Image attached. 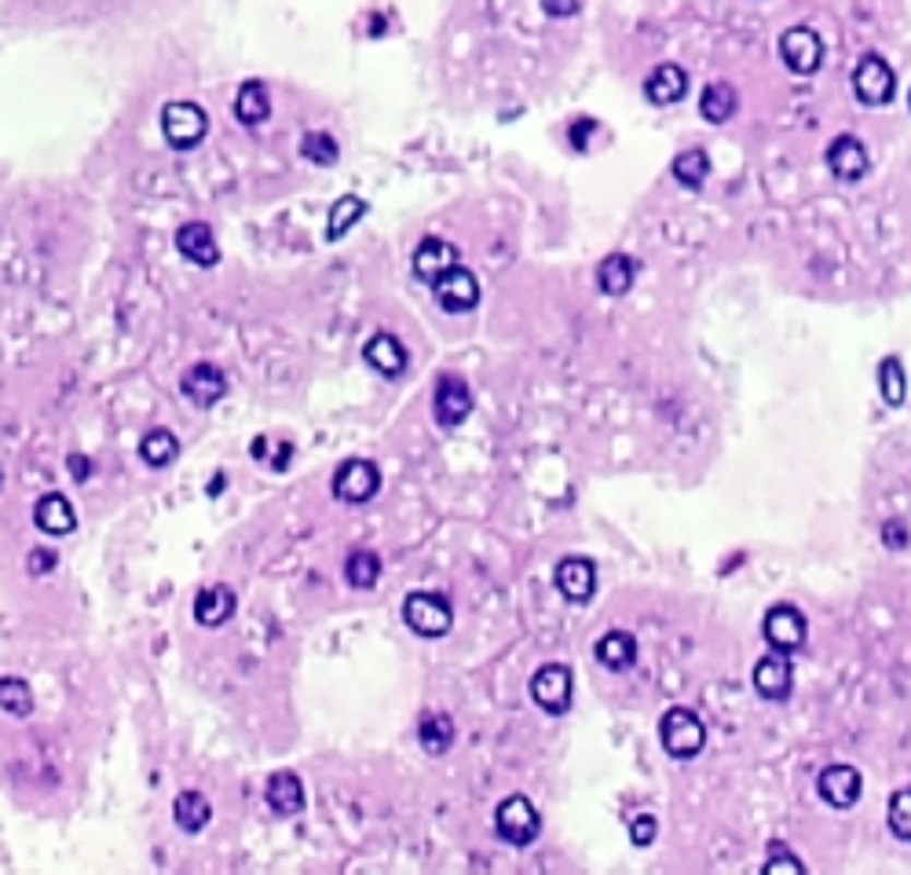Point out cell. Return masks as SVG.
I'll return each instance as SVG.
<instances>
[{
    "label": "cell",
    "instance_id": "obj_41",
    "mask_svg": "<svg viewBox=\"0 0 911 875\" xmlns=\"http://www.w3.org/2000/svg\"><path fill=\"white\" fill-rule=\"evenodd\" d=\"M908 524L904 520H886V528H883V543L889 546V549H904L908 546Z\"/></svg>",
    "mask_w": 911,
    "mask_h": 875
},
{
    "label": "cell",
    "instance_id": "obj_18",
    "mask_svg": "<svg viewBox=\"0 0 911 875\" xmlns=\"http://www.w3.org/2000/svg\"><path fill=\"white\" fill-rule=\"evenodd\" d=\"M553 582H557V590L571 604H585L596 590V568H593V560H585V557H568V560H560L557 571H553Z\"/></svg>",
    "mask_w": 911,
    "mask_h": 875
},
{
    "label": "cell",
    "instance_id": "obj_1",
    "mask_svg": "<svg viewBox=\"0 0 911 875\" xmlns=\"http://www.w3.org/2000/svg\"><path fill=\"white\" fill-rule=\"evenodd\" d=\"M659 740H663V752L670 758L693 762L707 744V725L699 722V714L688 711V707H670V711L659 718Z\"/></svg>",
    "mask_w": 911,
    "mask_h": 875
},
{
    "label": "cell",
    "instance_id": "obj_17",
    "mask_svg": "<svg viewBox=\"0 0 911 875\" xmlns=\"http://www.w3.org/2000/svg\"><path fill=\"white\" fill-rule=\"evenodd\" d=\"M176 249H180L184 260H191L198 268H213L220 260V246L213 238V227L202 221H187L176 227Z\"/></svg>",
    "mask_w": 911,
    "mask_h": 875
},
{
    "label": "cell",
    "instance_id": "obj_36",
    "mask_svg": "<svg viewBox=\"0 0 911 875\" xmlns=\"http://www.w3.org/2000/svg\"><path fill=\"white\" fill-rule=\"evenodd\" d=\"M300 154L308 158L311 165H338L341 158V147H338V140L330 137V132H304V140H300Z\"/></svg>",
    "mask_w": 911,
    "mask_h": 875
},
{
    "label": "cell",
    "instance_id": "obj_35",
    "mask_svg": "<svg viewBox=\"0 0 911 875\" xmlns=\"http://www.w3.org/2000/svg\"><path fill=\"white\" fill-rule=\"evenodd\" d=\"M0 711L12 718H26L34 711V693L23 678H0Z\"/></svg>",
    "mask_w": 911,
    "mask_h": 875
},
{
    "label": "cell",
    "instance_id": "obj_28",
    "mask_svg": "<svg viewBox=\"0 0 911 875\" xmlns=\"http://www.w3.org/2000/svg\"><path fill=\"white\" fill-rule=\"evenodd\" d=\"M417 740H422V747L428 755H443L450 752V744H454V718L450 714H422V725H417Z\"/></svg>",
    "mask_w": 911,
    "mask_h": 875
},
{
    "label": "cell",
    "instance_id": "obj_19",
    "mask_svg": "<svg viewBox=\"0 0 911 875\" xmlns=\"http://www.w3.org/2000/svg\"><path fill=\"white\" fill-rule=\"evenodd\" d=\"M454 264H458V246H450L447 238L428 235L414 249V275L422 279V283H428V286H433L436 279L443 275L447 268H454Z\"/></svg>",
    "mask_w": 911,
    "mask_h": 875
},
{
    "label": "cell",
    "instance_id": "obj_20",
    "mask_svg": "<svg viewBox=\"0 0 911 875\" xmlns=\"http://www.w3.org/2000/svg\"><path fill=\"white\" fill-rule=\"evenodd\" d=\"M688 92V74L677 67V62H659L652 74L644 78V99L655 103V107H670V103H681Z\"/></svg>",
    "mask_w": 911,
    "mask_h": 875
},
{
    "label": "cell",
    "instance_id": "obj_33",
    "mask_svg": "<svg viewBox=\"0 0 911 875\" xmlns=\"http://www.w3.org/2000/svg\"><path fill=\"white\" fill-rule=\"evenodd\" d=\"M344 579H348L352 590H370L381 579V557L374 549H352L348 565H344Z\"/></svg>",
    "mask_w": 911,
    "mask_h": 875
},
{
    "label": "cell",
    "instance_id": "obj_7",
    "mask_svg": "<svg viewBox=\"0 0 911 875\" xmlns=\"http://www.w3.org/2000/svg\"><path fill=\"white\" fill-rule=\"evenodd\" d=\"M495 831L509 847H531L542 831V817L523 795H509L495 814Z\"/></svg>",
    "mask_w": 911,
    "mask_h": 875
},
{
    "label": "cell",
    "instance_id": "obj_6",
    "mask_svg": "<svg viewBox=\"0 0 911 875\" xmlns=\"http://www.w3.org/2000/svg\"><path fill=\"white\" fill-rule=\"evenodd\" d=\"M853 92H856V99H861L864 107H886V103L894 99V92H897L894 67H889L883 56L867 51V56L856 62V70H853Z\"/></svg>",
    "mask_w": 911,
    "mask_h": 875
},
{
    "label": "cell",
    "instance_id": "obj_2",
    "mask_svg": "<svg viewBox=\"0 0 911 875\" xmlns=\"http://www.w3.org/2000/svg\"><path fill=\"white\" fill-rule=\"evenodd\" d=\"M209 132V114L191 99H169L162 107V137L173 151H194Z\"/></svg>",
    "mask_w": 911,
    "mask_h": 875
},
{
    "label": "cell",
    "instance_id": "obj_25",
    "mask_svg": "<svg viewBox=\"0 0 911 875\" xmlns=\"http://www.w3.org/2000/svg\"><path fill=\"white\" fill-rule=\"evenodd\" d=\"M596 663L607 666V671H615V674H623V671H630V666L637 663V638L630 630H607L601 641H596Z\"/></svg>",
    "mask_w": 911,
    "mask_h": 875
},
{
    "label": "cell",
    "instance_id": "obj_16",
    "mask_svg": "<svg viewBox=\"0 0 911 875\" xmlns=\"http://www.w3.org/2000/svg\"><path fill=\"white\" fill-rule=\"evenodd\" d=\"M363 359L370 363V367L381 374V378H403L406 363H411V356H406V348H403V341L395 338V333H389V330H377L374 338L366 341Z\"/></svg>",
    "mask_w": 911,
    "mask_h": 875
},
{
    "label": "cell",
    "instance_id": "obj_23",
    "mask_svg": "<svg viewBox=\"0 0 911 875\" xmlns=\"http://www.w3.org/2000/svg\"><path fill=\"white\" fill-rule=\"evenodd\" d=\"M304 784L297 773H289V769H279V773H271L268 780V806L275 817H297L304 809Z\"/></svg>",
    "mask_w": 911,
    "mask_h": 875
},
{
    "label": "cell",
    "instance_id": "obj_9",
    "mask_svg": "<svg viewBox=\"0 0 911 875\" xmlns=\"http://www.w3.org/2000/svg\"><path fill=\"white\" fill-rule=\"evenodd\" d=\"M575 696V678L571 666L564 663H542L531 678V700H535L546 714H564L571 707Z\"/></svg>",
    "mask_w": 911,
    "mask_h": 875
},
{
    "label": "cell",
    "instance_id": "obj_39",
    "mask_svg": "<svg viewBox=\"0 0 911 875\" xmlns=\"http://www.w3.org/2000/svg\"><path fill=\"white\" fill-rule=\"evenodd\" d=\"M761 872H766V875H780V872H794V875H802V872H805V864H802L798 858H791V853L777 850L766 864H761Z\"/></svg>",
    "mask_w": 911,
    "mask_h": 875
},
{
    "label": "cell",
    "instance_id": "obj_40",
    "mask_svg": "<svg viewBox=\"0 0 911 875\" xmlns=\"http://www.w3.org/2000/svg\"><path fill=\"white\" fill-rule=\"evenodd\" d=\"M56 565H59V557L51 554V549H34L26 560V571L29 576H48V571H56Z\"/></svg>",
    "mask_w": 911,
    "mask_h": 875
},
{
    "label": "cell",
    "instance_id": "obj_46",
    "mask_svg": "<svg viewBox=\"0 0 911 875\" xmlns=\"http://www.w3.org/2000/svg\"><path fill=\"white\" fill-rule=\"evenodd\" d=\"M0 484H4V473H0Z\"/></svg>",
    "mask_w": 911,
    "mask_h": 875
},
{
    "label": "cell",
    "instance_id": "obj_10",
    "mask_svg": "<svg viewBox=\"0 0 911 875\" xmlns=\"http://www.w3.org/2000/svg\"><path fill=\"white\" fill-rule=\"evenodd\" d=\"M433 294L439 300V308L450 311V316H465V311H473L480 305L476 275L469 272V268H462V264L447 268V272L433 283Z\"/></svg>",
    "mask_w": 911,
    "mask_h": 875
},
{
    "label": "cell",
    "instance_id": "obj_11",
    "mask_svg": "<svg viewBox=\"0 0 911 875\" xmlns=\"http://www.w3.org/2000/svg\"><path fill=\"white\" fill-rule=\"evenodd\" d=\"M827 169H831L835 180L842 184H856L864 180L867 169H872V158H867V147L850 132H842V137H835L827 143V154H824Z\"/></svg>",
    "mask_w": 911,
    "mask_h": 875
},
{
    "label": "cell",
    "instance_id": "obj_27",
    "mask_svg": "<svg viewBox=\"0 0 911 875\" xmlns=\"http://www.w3.org/2000/svg\"><path fill=\"white\" fill-rule=\"evenodd\" d=\"M173 820L187 831V836H198V831L213 820V806H209V799L202 791H184V795H176V802H173Z\"/></svg>",
    "mask_w": 911,
    "mask_h": 875
},
{
    "label": "cell",
    "instance_id": "obj_13",
    "mask_svg": "<svg viewBox=\"0 0 911 875\" xmlns=\"http://www.w3.org/2000/svg\"><path fill=\"white\" fill-rule=\"evenodd\" d=\"M180 392L194 403L198 411H209L213 403H220L227 395V378L216 363H194V367L184 370Z\"/></svg>",
    "mask_w": 911,
    "mask_h": 875
},
{
    "label": "cell",
    "instance_id": "obj_12",
    "mask_svg": "<svg viewBox=\"0 0 911 875\" xmlns=\"http://www.w3.org/2000/svg\"><path fill=\"white\" fill-rule=\"evenodd\" d=\"M816 791H820V799L827 806L835 809H850L856 799H861L864 791V777L856 766H845V762H835L820 769V777H816Z\"/></svg>",
    "mask_w": 911,
    "mask_h": 875
},
{
    "label": "cell",
    "instance_id": "obj_37",
    "mask_svg": "<svg viewBox=\"0 0 911 875\" xmlns=\"http://www.w3.org/2000/svg\"><path fill=\"white\" fill-rule=\"evenodd\" d=\"M886 825H889V831H894L900 842H911V788L897 791V795L889 799Z\"/></svg>",
    "mask_w": 911,
    "mask_h": 875
},
{
    "label": "cell",
    "instance_id": "obj_8",
    "mask_svg": "<svg viewBox=\"0 0 911 875\" xmlns=\"http://www.w3.org/2000/svg\"><path fill=\"white\" fill-rule=\"evenodd\" d=\"M780 59L791 74L809 78L824 67V40L809 26H791L780 34Z\"/></svg>",
    "mask_w": 911,
    "mask_h": 875
},
{
    "label": "cell",
    "instance_id": "obj_4",
    "mask_svg": "<svg viewBox=\"0 0 911 875\" xmlns=\"http://www.w3.org/2000/svg\"><path fill=\"white\" fill-rule=\"evenodd\" d=\"M761 634H766L772 652L794 655L805 645V638H809V623H805L802 608L780 601V604H772L766 612V619H761Z\"/></svg>",
    "mask_w": 911,
    "mask_h": 875
},
{
    "label": "cell",
    "instance_id": "obj_3",
    "mask_svg": "<svg viewBox=\"0 0 911 875\" xmlns=\"http://www.w3.org/2000/svg\"><path fill=\"white\" fill-rule=\"evenodd\" d=\"M403 619L406 627L414 634H422V638H443L454 627V608H450V601L443 593H433V590H414L411 598L403 601Z\"/></svg>",
    "mask_w": 911,
    "mask_h": 875
},
{
    "label": "cell",
    "instance_id": "obj_5",
    "mask_svg": "<svg viewBox=\"0 0 911 875\" xmlns=\"http://www.w3.org/2000/svg\"><path fill=\"white\" fill-rule=\"evenodd\" d=\"M381 487V469L370 458H348L333 473V498L348 506H366Z\"/></svg>",
    "mask_w": 911,
    "mask_h": 875
},
{
    "label": "cell",
    "instance_id": "obj_26",
    "mask_svg": "<svg viewBox=\"0 0 911 875\" xmlns=\"http://www.w3.org/2000/svg\"><path fill=\"white\" fill-rule=\"evenodd\" d=\"M271 114V103H268V88L264 81L249 78L242 81V88H238L235 96V118L246 125V129H257V125H264Z\"/></svg>",
    "mask_w": 911,
    "mask_h": 875
},
{
    "label": "cell",
    "instance_id": "obj_14",
    "mask_svg": "<svg viewBox=\"0 0 911 875\" xmlns=\"http://www.w3.org/2000/svg\"><path fill=\"white\" fill-rule=\"evenodd\" d=\"M794 689V674H791V663L783 652H772V655H761L758 663H754V693L761 696V700L769 703H783Z\"/></svg>",
    "mask_w": 911,
    "mask_h": 875
},
{
    "label": "cell",
    "instance_id": "obj_45",
    "mask_svg": "<svg viewBox=\"0 0 911 875\" xmlns=\"http://www.w3.org/2000/svg\"><path fill=\"white\" fill-rule=\"evenodd\" d=\"M908 107H911V92H908Z\"/></svg>",
    "mask_w": 911,
    "mask_h": 875
},
{
    "label": "cell",
    "instance_id": "obj_29",
    "mask_svg": "<svg viewBox=\"0 0 911 875\" xmlns=\"http://www.w3.org/2000/svg\"><path fill=\"white\" fill-rule=\"evenodd\" d=\"M366 216V202L363 198H355V194H344L333 202V210L327 216V238L330 243H341L344 235L352 232V224H359Z\"/></svg>",
    "mask_w": 911,
    "mask_h": 875
},
{
    "label": "cell",
    "instance_id": "obj_42",
    "mask_svg": "<svg viewBox=\"0 0 911 875\" xmlns=\"http://www.w3.org/2000/svg\"><path fill=\"white\" fill-rule=\"evenodd\" d=\"M593 129H596V121H593V118H579V121H575V125H571V132H568L571 147H575V151H585V147H590Z\"/></svg>",
    "mask_w": 911,
    "mask_h": 875
},
{
    "label": "cell",
    "instance_id": "obj_34",
    "mask_svg": "<svg viewBox=\"0 0 911 875\" xmlns=\"http://www.w3.org/2000/svg\"><path fill=\"white\" fill-rule=\"evenodd\" d=\"M740 107V99H736V92H732V85H710L703 92V99H699V114L710 121V125H725L732 114H736Z\"/></svg>",
    "mask_w": 911,
    "mask_h": 875
},
{
    "label": "cell",
    "instance_id": "obj_32",
    "mask_svg": "<svg viewBox=\"0 0 911 875\" xmlns=\"http://www.w3.org/2000/svg\"><path fill=\"white\" fill-rule=\"evenodd\" d=\"M670 173H674V180L681 187H688V191H699V187L707 184L710 176V158L707 151H681L674 165H670Z\"/></svg>",
    "mask_w": 911,
    "mask_h": 875
},
{
    "label": "cell",
    "instance_id": "obj_44",
    "mask_svg": "<svg viewBox=\"0 0 911 875\" xmlns=\"http://www.w3.org/2000/svg\"><path fill=\"white\" fill-rule=\"evenodd\" d=\"M67 465H70V476H73V481H88V476H92V462H85L81 454H70Z\"/></svg>",
    "mask_w": 911,
    "mask_h": 875
},
{
    "label": "cell",
    "instance_id": "obj_38",
    "mask_svg": "<svg viewBox=\"0 0 911 875\" xmlns=\"http://www.w3.org/2000/svg\"><path fill=\"white\" fill-rule=\"evenodd\" d=\"M655 831H659V820L652 814H637L630 820V842H634V847H652Z\"/></svg>",
    "mask_w": 911,
    "mask_h": 875
},
{
    "label": "cell",
    "instance_id": "obj_21",
    "mask_svg": "<svg viewBox=\"0 0 911 875\" xmlns=\"http://www.w3.org/2000/svg\"><path fill=\"white\" fill-rule=\"evenodd\" d=\"M34 524H37V531H45V535L62 539L78 528V513H73L67 495L48 492V495H40V502L34 506Z\"/></svg>",
    "mask_w": 911,
    "mask_h": 875
},
{
    "label": "cell",
    "instance_id": "obj_31",
    "mask_svg": "<svg viewBox=\"0 0 911 875\" xmlns=\"http://www.w3.org/2000/svg\"><path fill=\"white\" fill-rule=\"evenodd\" d=\"M878 395L886 400V407H900L908 400V374L897 356H886L878 363Z\"/></svg>",
    "mask_w": 911,
    "mask_h": 875
},
{
    "label": "cell",
    "instance_id": "obj_24",
    "mask_svg": "<svg viewBox=\"0 0 911 875\" xmlns=\"http://www.w3.org/2000/svg\"><path fill=\"white\" fill-rule=\"evenodd\" d=\"M637 279V260L626 253H607L596 268V286L604 297H626Z\"/></svg>",
    "mask_w": 911,
    "mask_h": 875
},
{
    "label": "cell",
    "instance_id": "obj_43",
    "mask_svg": "<svg viewBox=\"0 0 911 875\" xmlns=\"http://www.w3.org/2000/svg\"><path fill=\"white\" fill-rule=\"evenodd\" d=\"M542 12L553 15V19H571L579 15V0H539Z\"/></svg>",
    "mask_w": 911,
    "mask_h": 875
},
{
    "label": "cell",
    "instance_id": "obj_22",
    "mask_svg": "<svg viewBox=\"0 0 911 875\" xmlns=\"http://www.w3.org/2000/svg\"><path fill=\"white\" fill-rule=\"evenodd\" d=\"M235 608H238V598L232 587H205V590H198V598H194V623L198 627L216 630L235 616Z\"/></svg>",
    "mask_w": 911,
    "mask_h": 875
},
{
    "label": "cell",
    "instance_id": "obj_15",
    "mask_svg": "<svg viewBox=\"0 0 911 875\" xmlns=\"http://www.w3.org/2000/svg\"><path fill=\"white\" fill-rule=\"evenodd\" d=\"M433 411L443 429L462 425L469 414H473V392H469V385L462 378H439L436 395H433Z\"/></svg>",
    "mask_w": 911,
    "mask_h": 875
},
{
    "label": "cell",
    "instance_id": "obj_30",
    "mask_svg": "<svg viewBox=\"0 0 911 875\" xmlns=\"http://www.w3.org/2000/svg\"><path fill=\"white\" fill-rule=\"evenodd\" d=\"M176 454H180V440L169 429H151L140 440V458L151 469H165L169 462H176Z\"/></svg>",
    "mask_w": 911,
    "mask_h": 875
}]
</instances>
